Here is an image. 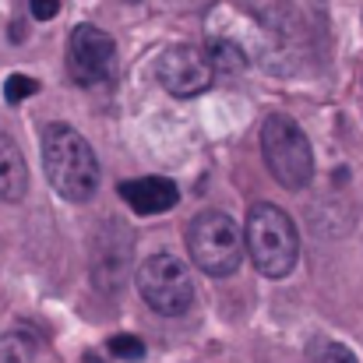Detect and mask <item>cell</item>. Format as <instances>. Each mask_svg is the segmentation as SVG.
<instances>
[{
  "label": "cell",
  "mask_w": 363,
  "mask_h": 363,
  "mask_svg": "<svg viewBox=\"0 0 363 363\" xmlns=\"http://www.w3.org/2000/svg\"><path fill=\"white\" fill-rule=\"evenodd\" d=\"M35 92H39V82L28 78V74H11V78L4 82V99H7V103H25V99L35 96Z\"/></svg>",
  "instance_id": "7c38bea8"
},
{
  "label": "cell",
  "mask_w": 363,
  "mask_h": 363,
  "mask_svg": "<svg viewBox=\"0 0 363 363\" xmlns=\"http://www.w3.org/2000/svg\"><path fill=\"white\" fill-rule=\"evenodd\" d=\"M28 194V166L21 148L14 145V138H7L0 130V201L18 205Z\"/></svg>",
  "instance_id": "9c48e42d"
},
{
  "label": "cell",
  "mask_w": 363,
  "mask_h": 363,
  "mask_svg": "<svg viewBox=\"0 0 363 363\" xmlns=\"http://www.w3.org/2000/svg\"><path fill=\"white\" fill-rule=\"evenodd\" d=\"M28 7H32V18L35 21H50V18H57L60 0H28Z\"/></svg>",
  "instance_id": "9a60e30c"
},
{
  "label": "cell",
  "mask_w": 363,
  "mask_h": 363,
  "mask_svg": "<svg viewBox=\"0 0 363 363\" xmlns=\"http://www.w3.org/2000/svg\"><path fill=\"white\" fill-rule=\"evenodd\" d=\"M138 293L141 300L162 314V318H180L187 314V307L194 303V282H191V272L180 257L173 254H152L138 264Z\"/></svg>",
  "instance_id": "5b68a950"
},
{
  "label": "cell",
  "mask_w": 363,
  "mask_h": 363,
  "mask_svg": "<svg viewBox=\"0 0 363 363\" xmlns=\"http://www.w3.org/2000/svg\"><path fill=\"white\" fill-rule=\"evenodd\" d=\"M117 191L130 205V212H138V216H162L180 198L177 184L166 180V177H134V180H123Z\"/></svg>",
  "instance_id": "ba28073f"
},
{
  "label": "cell",
  "mask_w": 363,
  "mask_h": 363,
  "mask_svg": "<svg viewBox=\"0 0 363 363\" xmlns=\"http://www.w3.org/2000/svg\"><path fill=\"white\" fill-rule=\"evenodd\" d=\"M155 74H159V85H162L169 96H177V99H194V96H201V92L212 85L216 67H212L208 53L198 50V46H169V50L159 57Z\"/></svg>",
  "instance_id": "8992f818"
},
{
  "label": "cell",
  "mask_w": 363,
  "mask_h": 363,
  "mask_svg": "<svg viewBox=\"0 0 363 363\" xmlns=\"http://www.w3.org/2000/svg\"><path fill=\"white\" fill-rule=\"evenodd\" d=\"M43 169L50 187L74 205L92 201L99 191V159L82 130L71 123H50L43 130Z\"/></svg>",
  "instance_id": "6da1fadb"
},
{
  "label": "cell",
  "mask_w": 363,
  "mask_h": 363,
  "mask_svg": "<svg viewBox=\"0 0 363 363\" xmlns=\"http://www.w3.org/2000/svg\"><path fill=\"white\" fill-rule=\"evenodd\" d=\"M110 353L121 357V360L138 363L145 357V342H141L138 335H113V339H110Z\"/></svg>",
  "instance_id": "4fadbf2b"
},
{
  "label": "cell",
  "mask_w": 363,
  "mask_h": 363,
  "mask_svg": "<svg viewBox=\"0 0 363 363\" xmlns=\"http://www.w3.org/2000/svg\"><path fill=\"white\" fill-rule=\"evenodd\" d=\"M187 250H191V261L205 275L230 279L240 268L243 250H247V237H243L240 226L233 223V216L205 208L187 226Z\"/></svg>",
  "instance_id": "3957f363"
},
{
  "label": "cell",
  "mask_w": 363,
  "mask_h": 363,
  "mask_svg": "<svg viewBox=\"0 0 363 363\" xmlns=\"http://www.w3.org/2000/svg\"><path fill=\"white\" fill-rule=\"evenodd\" d=\"M261 155L272 169V177L286 191H303L314 180V152L303 134V127L293 117L272 113L261 123Z\"/></svg>",
  "instance_id": "277c9868"
},
{
  "label": "cell",
  "mask_w": 363,
  "mask_h": 363,
  "mask_svg": "<svg viewBox=\"0 0 363 363\" xmlns=\"http://www.w3.org/2000/svg\"><path fill=\"white\" fill-rule=\"evenodd\" d=\"M314 363H357V357L346 346H339V342H325V346H318Z\"/></svg>",
  "instance_id": "5bb4252c"
},
{
  "label": "cell",
  "mask_w": 363,
  "mask_h": 363,
  "mask_svg": "<svg viewBox=\"0 0 363 363\" xmlns=\"http://www.w3.org/2000/svg\"><path fill=\"white\" fill-rule=\"evenodd\" d=\"M243 237H247V254H250L254 268L264 279H286L296 268V261H300V233H296L293 219L279 205H272V201L250 205Z\"/></svg>",
  "instance_id": "7a4b0ae2"
},
{
  "label": "cell",
  "mask_w": 363,
  "mask_h": 363,
  "mask_svg": "<svg viewBox=\"0 0 363 363\" xmlns=\"http://www.w3.org/2000/svg\"><path fill=\"white\" fill-rule=\"evenodd\" d=\"M39 357V339L32 332H7L0 335V363H35Z\"/></svg>",
  "instance_id": "30bf717a"
},
{
  "label": "cell",
  "mask_w": 363,
  "mask_h": 363,
  "mask_svg": "<svg viewBox=\"0 0 363 363\" xmlns=\"http://www.w3.org/2000/svg\"><path fill=\"white\" fill-rule=\"evenodd\" d=\"M113 60H117V43L110 32H103L99 25H89V21L71 32V74L82 85L110 78Z\"/></svg>",
  "instance_id": "52a82bcc"
},
{
  "label": "cell",
  "mask_w": 363,
  "mask_h": 363,
  "mask_svg": "<svg viewBox=\"0 0 363 363\" xmlns=\"http://www.w3.org/2000/svg\"><path fill=\"white\" fill-rule=\"evenodd\" d=\"M205 53H208L212 67L223 71V74H240V71H247V57H243V50L233 39H216Z\"/></svg>",
  "instance_id": "8fae6325"
}]
</instances>
